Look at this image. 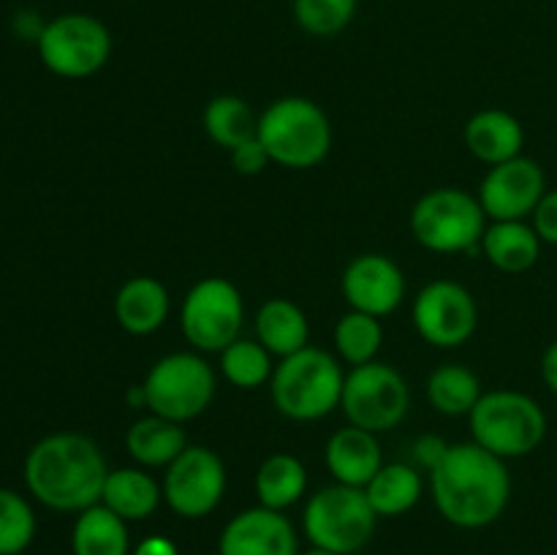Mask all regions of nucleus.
Segmentation results:
<instances>
[{"instance_id":"nucleus-1","label":"nucleus","mask_w":557,"mask_h":555,"mask_svg":"<svg viewBox=\"0 0 557 555\" xmlns=\"http://www.w3.org/2000/svg\"><path fill=\"white\" fill-rule=\"evenodd\" d=\"M433 477V498L446 522L457 528H487L506 511L511 498V477L506 460L471 444H451Z\"/></svg>"},{"instance_id":"nucleus-2","label":"nucleus","mask_w":557,"mask_h":555,"mask_svg":"<svg viewBox=\"0 0 557 555\" xmlns=\"http://www.w3.org/2000/svg\"><path fill=\"white\" fill-rule=\"evenodd\" d=\"M107 460L96 441L79 433H52L25 457V484L36 501L54 511H85L101 504Z\"/></svg>"},{"instance_id":"nucleus-3","label":"nucleus","mask_w":557,"mask_h":555,"mask_svg":"<svg viewBox=\"0 0 557 555\" xmlns=\"http://www.w3.org/2000/svg\"><path fill=\"white\" fill-rule=\"evenodd\" d=\"M343 384L346 373L341 362L321 348L305 346L302 351L281 359L270 379V392L283 417L315 422L341 408Z\"/></svg>"},{"instance_id":"nucleus-4","label":"nucleus","mask_w":557,"mask_h":555,"mask_svg":"<svg viewBox=\"0 0 557 555\" xmlns=\"http://www.w3.org/2000/svg\"><path fill=\"white\" fill-rule=\"evenodd\" d=\"M259 141L270 152L272 163L313 169L330 156L332 125L319 103L302 96H286L261 112Z\"/></svg>"},{"instance_id":"nucleus-5","label":"nucleus","mask_w":557,"mask_h":555,"mask_svg":"<svg viewBox=\"0 0 557 555\" xmlns=\"http://www.w3.org/2000/svg\"><path fill=\"white\" fill-rule=\"evenodd\" d=\"M473 441L500 460L525 457L542 446L547 435V414L525 392L498 390L479 397L468 414Z\"/></svg>"},{"instance_id":"nucleus-6","label":"nucleus","mask_w":557,"mask_h":555,"mask_svg":"<svg viewBox=\"0 0 557 555\" xmlns=\"http://www.w3.org/2000/svg\"><path fill=\"white\" fill-rule=\"evenodd\" d=\"M379 515L370 506L364 488L330 484L310 495L305 504V536L313 547L337 555H354L373 539Z\"/></svg>"},{"instance_id":"nucleus-7","label":"nucleus","mask_w":557,"mask_h":555,"mask_svg":"<svg viewBox=\"0 0 557 555\" xmlns=\"http://www.w3.org/2000/svg\"><path fill=\"white\" fill-rule=\"evenodd\" d=\"M484 218L479 196L462 188H435L417 201L411 212V232L435 254H473L484 237Z\"/></svg>"},{"instance_id":"nucleus-8","label":"nucleus","mask_w":557,"mask_h":555,"mask_svg":"<svg viewBox=\"0 0 557 555\" xmlns=\"http://www.w3.org/2000/svg\"><path fill=\"white\" fill-rule=\"evenodd\" d=\"M141 386L152 414L183 424L210 408L215 397V373L199 354L177 351L158 359Z\"/></svg>"},{"instance_id":"nucleus-9","label":"nucleus","mask_w":557,"mask_h":555,"mask_svg":"<svg viewBox=\"0 0 557 555\" xmlns=\"http://www.w3.org/2000/svg\"><path fill=\"white\" fill-rule=\"evenodd\" d=\"M38 58L63 79H87L112 58V33L92 14H60L38 36Z\"/></svg>"},{"instance_id":"nucleus-10","label":"nucleus","mask_w":557,"mask_h":555,"mask_svg":"<svg viewBox=\"0 0 557 555\" xmlns=\"http://www.w3.org/2000/svg\"><path fill=\"white\" fill-rule=\"evenodd\" d=\"M408 408H411V386L392 365L368 362L351 368V373L346 375L341 411L346 414L348 424L379 435L397 428L406 419Z\"/></svg>"},{"instance_id":"nucleus-11","label":"nucleus","mask_w":557,"mask_h":555,"mask_svg":"<svg viewBox=\"0 0 557 555\" xmlns=\"http://www.w3.org/2000/svg\"><path fill=\"white\" fill-rule=\"evenodd\" d=\"M245 321L243 294L226 278H205L196 283L180 308L183 335L196 351L221 354L239 337Z\"/></svg>"},{"instance_id":"nucleus-12","label":"nucleus","mask_w":557,"mask_h":555,"mask_svg":"<svg viewBox=\"0 0 557 555\" xmlns=\"http://www.w3.org/2000/svg\"><path fill=\"white\" fill-rule=\"evenodd\" d=\"M161 490L174 515L199 520L215 511L223 501L226 466L210 446L188 444L183 455L166 466Z\"/></svg>"},{"instance_id":"nucleus-13","label":"nucleus","mask_w":557,"mask_h":555,"mask_svg":"<svg viewBox=\"0 0 557 555\" xmlns=\"http://www.w3.org/2000/svg\"><path fill=\"white\" fill-rule=\"evenodd\" d=\"M413 324L430 346L457 348L476 332V299L460 283L433 281L413 299Z\"/></svg>"},{"instance_id":"nucleus-14","label":"nucleus","mask_w":557,"mask_h":555,"mask_svg":"<svg viewBox=\"0 0 557 555\" xmlns=\"http://www.w3.org/2000/svg\"><path fill=\"white\" fill-rule=\"evenodd\" d=\"M544 194H547L544 169L533 158L517 156L498 166H490L479 188V201L493 221H525L533 215Z\"/></svg>"},{"instance_id":"nucleus-15","label":"nucleus","mask_w":557,"mask_h":555,"mask_svg":"<svg viewBox=\"0 0 557 555\" xmlns=\"http://www.w3.org/2000/svg\"><path fill=\"white\" fill-rule=\"evenodd\" d=\"M343 294L351 310L384 319L406 299V275L389 256L362 254L343 270Z\"/></svg>"},{"instance_id":"nucleus-16","label":"nucleus","mask_w":557,"mask_h":555,"mask_svg":"<svg viewBox=\"0 0 557 555\" xmlns=\"http://www.w3.org/2000/svg\"><path fill=\"white\" fill-rule=\"evenodd\" d=\"M218 555H299L297 531L283 511L253 506L226 522Z\"/></svg>"},{"instance_id":"nucleus-17","label":"nucleus","mask_w":557,"mask_h":555,"mask_svg":"<svg viewBox=\"0 0 557 555\" xmlns=\"http://www.w3.org/2000/svg\"><path fill=\"white\" fill-rule=\"evenodd\" d=\"M324 455L335 482L351 484V488H368L370 479L384 466L375 433L357 428V424H346L343 430L332 433Z\"/></svg>"},{"instance_id":"nucleus-18","label":"nucleus","mask_w":557,"mask_h":555,"mask_svg":"<svg viewBox=\"0 0 557 555\" xmlns=\"http://www.w3.org/2000/svg\"><path fill=\"white\" fill-rule=\"evenodd\" d=\"M525 128L520 120L504 109H482L466 125V147L473 158L487 166L522 156Z\"/></svg>"},{"instance_id":"nucleus-19","label":"nucleus","mask_w":557,"mask_h":555,"mask_svg":"<svg viewBox=\"0 0 557 555\" xmlns=\"http://www.w3.org/2000/svg\"><path fill=\"white\" fill-rule=\"evenodd\" d=\"M114 316H117V324L131 335H150L161 330L169 319L166 286L150 275L131 278L114 297Z\"/></svg>"},{"instance_id":"nucleus-20","label":"nucleus","mask_w":557,"mask_h":555,"mask_svg":"<svg viewBox=\"0 0 557 555\" xmlns=\"http://www.w3.org/2000/svg\"><path fill=\"white\" fill-rule=\"evenodd\" d=\"M482 250L490 264L509 275H520L536 267L542 256V237L533 223L525 221H495L484 229Z\"/></svg>"},{"instance_id":"nucleus-21","label":"nucleus","mask_w":557,"mask_h":555,"mask_svg":"<svg viewBox=\"0 0 557 555\" xmlns=\"http://www.w3.org/2000/svg\"><path fill=\"white\" fill-rule=\"evenodd\" d=\"M256 335L259 343L275 357H292L308 346L310 324L305 310L292 299H267L256 316Z\"/></svg>"},{"instance_id":"nucleus-22","label":"nucleus","mask_w":557,"mask_h":555,"mask_svg":"<svg viewBox=\"0 0 557 555\" xmlns=\"http://www.w3.org/2000/svg\"><path fill=\"white\" fill-rule=\"evenodd\" d=\"M161 501V484L141 468H117V471H109L107 482H103L101 504L123 517L125 522L150 517Z\"/></svg>"},{"instance_id":"nucleus-23","label":"nucleus","mask_w":557,"mask_h":555,"mask_svg":"<svg viewBox=\"0 0 557 555\" xmlns=\"http://www.w3.org/2000/svg\"><path fill=\"white\" fill-rule=\"evenodd\" d=\"M125 446H128V455L141 466L166 468L169 462L183 455L185 446H188V435L180 422L150 414V417L131 424Z\"/></svg>"},{"instance_id":"nucleus-24","label":"nucleus","mask_w":557,"mask_h":555,"mask_svg":"<svg viewBox=\"0 0 557 555\" xmlns=\"http://www.w3.org/2000/svg\"><path fill=\"white\" fill-rule=\"evenodd\" d=\"M74 555H131L128 522L103 504L79 511L71 531Z\"/></svg>"},{"instance_id":"nucleus-25","label":"nucleus","mask_w":557,"mask_h":555,"mask_svg":"<svg viewBox=\"0 0 557 555\" xmlns=\"http://www.w3.org/2000/svg\"><path fill=\"white\" fill-rule=\"evenodd\" d=\"M422 477L408 462H384L381 471L368 482L370 506L379 517H400L411 511L422 498Z\"/></svg>"},{"instance_id":"nucleus-26","label":"nucleus","mask_w":557,"mask_h":555,"mask_svg":"<svg viewBox=\"0 0 557 555\" xmlns=\"http://www.w3.org/2000/svg\"><path fill=\"white\" fill-rule=\"evenodd\" d=\"M305 488H308V471H305L302 460L288 452L270 455L256 473V495L267 509L286 511L288 506L302 498Z\"/></svg>"},{"instance_id":"nucleus-27","label":"nucleus","mask_w":557,"mask_h":555,"mask_svg":"<svg viewBox=\"0 0 557 555\" xmlns=\"http://www.w3.org/2000/svg\"><path fill=\"white\" fill-rule=\"evenodd\" d=\"M205 131L215 145L232 152L259 136V118L245 98L218 96L205 109Z\"/></svg>"},{"instance_id":"nucleus-28","label":"nucleus","mask_w":557,"mask_h":555,"mask_svg":"<svg viewBox=\"0 0 557 555\" xmlns=\"http://www.w3.org/2000/svg\"><path fill=\"white\" fill-rule=\"evenodd\" d=\"M482 395V381L466 365H444L428 379V400L444 417H468Z\"/></svg>"},{"instance_id":"nucleus-29","label":"nucleus","mask_w":557,"mask_h":555,"mask_svg":"<svg viewBox=\"0 0 557 555\" xmlns=\"http://www.w3.org/2000/svg\"><path fill=\"white\" fill-rule=\"evenodd\" d=\"M381 343H384V326H381V319H375V316L351 310V313H346L337 321L335 348L343 362H348L351 368L375 362Z\"/></svg>"},{"instance_id":"nucleus-30","label":"nucleus","mask_w":557,"mask_h":555,"mask_svg":"<svg viewBox=\"0 0 557 555\" xmlns=\"http://www.w3.org/2000/svg\"><path fill=\"white\" fill-rule=\"evenodd\" d=\"M221 370L228 384L239 386V390H256L275 373L272 354L259 341H245V337H237L232 346L223 348Z\"/></svg>"},{"instance_id":"nucleus-31","label":"nucleus","mask_w":557,"mask_h":555,"mask_svg":"<svg viewBox=\"0 0 557 555\" xmlns=\"http://www.w3.org/2000/svg\"><path fill=\"white\" fill-rule=\"evenodd\" d=\"M359 0H292L294 22L319 38L337 36L357 16Z\"/></svg>"},{"instance_id":"nucleus-32","label":"nucleus","mask_w":557,"mask_h":555,"mask_svg":"<svg viewBox=\"0 0 557 555\" xmlns=\"http://www.w3.org/2000/svg\"><path fill=\"white\" fill-rule=\"evenodd\" d=\"M36 539V511L9 488H0V555H22Z\"/></svg>"},{"instance_id":"nucleus-33","label":"nucleus","mask_w":557,"mask_h":555,"mask_svg":"<svg viewBox=\"0 0 557 555\" xmlns=\"http://www.w3.org/2000/svg\"><path fill=\"white\" fill-rule=\"evenodd\" d=\"M272 163L270 152L264 150V145L259 141V136L245 145H239L237 150H232V166L237 169L245 177H253V174H261Z\"/></svg>"},{"instance_id":"nucleus-34","label":"nucleus","mask_w":557,"mask_h":555,"mask_svg":"<svg viewBox=\"0 0 557 555\" xmlns=\"http://www.w3.org/2000/svg\"><path fill=\"white\" fill-rule=\"evenodd\" d=\"M533 229L542 237V243L557 245V188L547 190L533 210Z\"/></svg>"},{"instance_id":"nucleus-35","label":"nucleus","mask_w":557,"mask_h":555,"mask_svg":"<svg viewBox=\"0 0 557 555\" xmlns=\"http://www.w3.org/2000/svg\"><path fill=\"white\" fill-rule=\"evenodd\" d=\"M446 449H449V444H444V441H441V439H422L413 452H417V460L422 462L424 468H430V471H433L435 462H438L441 457H444Z\"/></svg>"},{"instance_id":"nucleus-36","label":"nucleus","mask_w":557,"mask_h":555,"mask_svg":"<svg viewBox=\"0 0 557 555\" xmlns=\"http://www.w3.org/2000/svg\"><path fill=\"white\" fill-rule=\"evenodd\" d=\"M131 555H177V547L166 536H147L136 544V550Z\"/></svg>"},{"instance_id":"nucleus-37","label":"nucleus","mask_w":557,"mask_h":555,"mask_svg":"<svg viewBox=\"0 0 557 555\" xmlns=\"http://www.w3.org/2000/svg\"><path fill=\"white\" fill-rule=\"evenodd\" d=\"M542 379L549 386V392L557 395V341L549 343V348L542 357Z\"/></svg>"},{"instance_id":"nucleus-38","label":"nucleus","mask_w":557,"mask_h":555,"mask_svg":"<svg viewBox=\"0 0 557 555\" xmlns=\"http://www.w3.org/2000/svg\"><path fill=\"white\" fill-rule=\"evenodd\" d=\"M302 555H337V553H330V550L313 547V550H308V553H302Z\"/></svg>"}]
</instances>
